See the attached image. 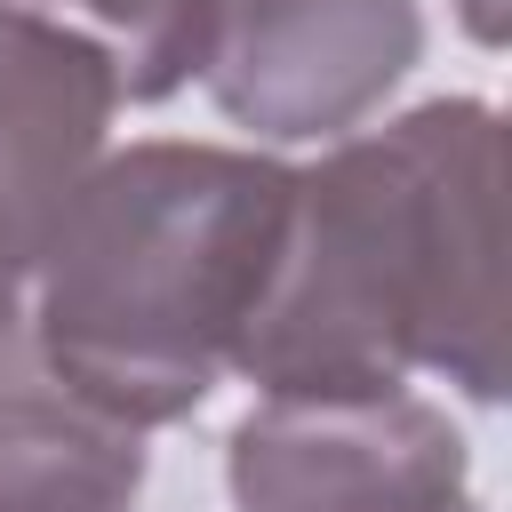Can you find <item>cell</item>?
<instances>
[{
	"label": "cell",
	"mask_w": 512,
	"mask_h": 512,
	"mask_svg": "<svg viewBox=\"0 0 512 512\" xmlns=\"http://www.w3.org/2000/svg\"><path fill=\"white\" fill-rule=\"evenodd\" d=\"M496 152L480 96H432L296 168L280 264L232 368L264 400L408 392L416 368L504 400Z\"/></svg>",
	"instance_id": "cell-1"
},
{
	"label": "cell",
	"mask_w": 512,
	"mask_h": 512,
	"mask_svg": "<svg viewBox=\"0 0 512 512\" xmlns=\"http://www.w3.org/2000/svg\"><path fill=\"white\" fill-rule=\"evenodd\" d=\"M296 168L240 144L104 152L32 272L24 344L96 416L152 432L232 368L280 264Z\"/></svg>",
	"instance_id": "cell-2"
},
{
	"label": "cell",
	"mask_w": 512,
	"mask_h": 512,
	"mask_svg": "<svg viewBox=\"0 0 512 512\" xmlns=\"http://www.w3.org/2000/svg\"><path fill=\"white\" fill-rule=\"evenodd\" d=\"M232 512H480L448 408L416 392L264 400L224 448Z\"/></svg>",
	"instance_id": "cell-3"
},
{
	"label": "cell",
	"mask_w": 512,
	"mask_h": 512,
	"mask_svg": "<svg viewBox=\"0 0 512 512\" xmlns=\"http://www.w3.org/2000/svg\"><path fill=\"white\" fill-rule=\"evenodd\" d=\"M424 56L416 0H216L200 80L232 128L272 144L360 128Z\"/></svg>",
	"instance_id": "cell-4"
},
{
	"label": "cell",
	"mask_w": 512,
	"mask_h": 512,
	"mask_svg": "<svg viewBox=\"0 0 512 512\" xmlns=\"http://www.w3.org/2000/svg\"><path fill=\"white\" fill-rule=\"evenodd\" d=\"M112 112L120 72L104 40L0 0V336H16V304L48 256V232L104 160Z\"/></svg>",
	"instance_id": "cell-5"
},
{
	"label": "cell",
	"mask_w": 512,
	"mask_h": 512,
	"mask_svg": "<svg viewBox=\"0 0 512 512\" xmlns=\"http://www.w3.org/2000/svg\"><path fill=\"white\" fill-rule=\"evenodd\" d=\"M144 432L72 400L40 352L0 336V512H136Z\"/></svg>",
	"instance_id": "cell-6"
},
{
	"label": "cell",
	"mask_w": 512,
	"mask_h": 512,
	"mask_svg": "<svg viewBox=\"0 0 512 512\" xmlns=\"http://www.w3.org/2000/svg\"><path fill=\"white\" fill-rule=\"evenodd\" d=\"M64 8L104 24V56H112L128 104L176 96L200 72L208 32H216V0H64Z\"/></svg>",
	"instance_id": "cell-7"
}]
</instances>
